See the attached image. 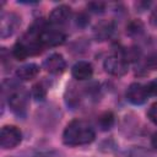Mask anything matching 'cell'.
Instances as JSON below:
<instances>
[{
	"label": "cell",
	"instance_id": "1",
	"mask_svg": "<svg viewBox=\"0 0 157 157\" xmlns=\"http://www.w3.org/2000/svg\"><path fill=\"white\" fill-rule=\"evenodd\" d=\"M96 137L93 128L82 119L70 121L63 132V142L66 146H82L91 144Z\"/></svg>",
	"mask_w": 157,
	"mask_h": 157
},
{
	"label": "cell",
	"instance_id": "2",
	"mask_svg": "<svg viewBox=\"0 0 157 157\" xmlns=\"http://www.w3.org/2000/svg\"><path fill=\"white\" fill-rule=\"evenodd\" d=\"M5 82L9 86L6 87L5 85H2V87L5 91L6 90L9 91L6 99H7V104H9L10 109L17 117H25L27 105H28V101H29L28 92L23 87L16 85L15 82H10V81H5Z\"/></svg>",
	"mask_w": 157,
	"mask_h": 157
},
{
	"label": "cell",
	"instance_id": "3",
	"mask_svg": "<svg viewBox=\"0 0 157 157\" xmlns=\"http://www.w3.org/2000/svg\"><path fill=\"white\" fill-rule=\"evenodd\" d=\"M103 67L109 75L120 77L129 71V63L123 58L121 54H113L105 58Z\"/></svg>",
	"mask_w": 157,
	"mask_h": 157
},
{
	"label": "cell",
	"instance_id": "4",
	"mask_svg": "<svg viewBox=\"0 0 157 157\" xmlns=\"http://www.w3.org/2000/svg\"><path fill=\"white\" fill-rule=\"evenodd\" d=\"M22 140L21 130L15 125H5L0 131V146L4 150L15 148Z\"/></svg>",
	"mask_w": 157,
	"mask_h": 157
},
{
	"label": "cell",
	"instance_id": "5",
	"mask_svg": "<svg viewBox=\"0 0 157 157\" xmlns=\"http://www.w3.org/2000/svg\"><path fill=\"white\" fill-rule=\"evenodd\" d=\"M66 36L64 32L55 29V28H49V27H43V29L39 33V40L43 44V47H56L60 45L65 42Z\"/></svg>",
	"mask_w": 157,
	"mask_h": 157
},
{
	"label": "cell",
	"instance_id": "6",
	"mask_svg": "<svg viewBox=\"0 0 157 157\" xmlns=\"http://www.w3.org/2000/svg\"><path fill=\"white\" fill-rule=\"evenodd\" d=\"M20 23H21V18L16 13L12 12L2 13L0 18V37L7 38L12 36Z\"/></svg>",
	"mask_w": 157,
	"mask_h": 157
},
{
	"label": "cell",
	"instance_id": "7",
	"mask_svg": "<svg viewBox=\"0 0 157 157\" xmlns=\"http://www.w3.org/2000/svg\"><path fill=\"white\" fill-rule=\"evenodd\" d=\"M148 96L145 90V85L140 82H132L126 90V99L134 105H141L147 101Z\"/></svg>",
	"mask_w": 157,
	"mask_h": 157
},
{
	"label": "cell",
	"instance_id": "8",
	"mask_svg": "<svg viewBox=\"0 0 157 157\" xmlns=\"http://www.w3.org/2000/svg\"><path fill=\"white\" fill-rule=\"evenodd\" d=\"M43 67L53 75H59L63 74L66 69V61L64 56L59 53H53L49 56H47L43 61Z\"/></svg>",
	"mask_w": 157,
	"mask_h": 157
},
{
	"label": "cell",
	"instance_id": "9",
	"mask_svg": "<svg viewBox=\"0 0 157 157\" xmlns=\"http://www.w3.org/2000/svg\"><path fill=\"white\" fill-rule=\"evenodd\" d=\"M71 75L77 81L90 80L93 75V66L88 61L80 60V61L75 63L74 66L71 67Z\"/></svg>",
	"mask_w": 157,
	"mask_h": 157
},
{
	"label": "cell",
	"instance_id": "10",
	"mask_svg": "<svg viewBox=\"0 0 157 157\" xmlns=\"http://www.w3.org/2000/svg\"><path fill=\"white\" fill-rule=\"evenodd\" d=\"M71 7L67 6V5H59L56 7H54L49 15V22L52 25H56V26H60V25H64L66 23L70 17H71Z\"/></svg>",
	"mask_w": 157,
	"mask_h": 157
},
{
	"label": "cell",
	"instance_id": "11",
	"mask_svg": "<svg viewBox=\"0 0 157 157\" xmlns=\"http://www.w3.org/2000/svg\"><path fill=\"white\" fill-rule=\"evenodd\" d=\"M114 32V23L112 21H101L93 28V36L96 40L103 42L112 37Z\"/></svg>",
	"mask_w": 157,
	"mask_h": 157
},
{
	"label": "cell",
	"instance_id": "12",
	"mask_svg": "<svg viewBox=\"0 0 157 157\" xmlns=\"http://www.w3.org/2000/svg\"><path fill=\"white\" fill-rule=\"evenodd\" d=\"M39 74V66L34 63H28L25 65H21L20 67H17L16 70V76L18 80L22 81H28L34 78L37 75Z\"/></svg>",
	"mask_w": 157,
	"mask_h": 157
},
{
	"label": "cell",
	"instance_id": "13",
	"mask_svg": "<svg viewBox=\"0 0 157 157\" xmlns=\"http://www.w3.org/2000/svg\"><path fill=\"white\" fill-rule=\"evenodd\" d=\"M145 26L140 20H132L126 26V34L130 37H139L144 33Z\"/></svg>",
	"mask_w": 157,
	"mask_h": 157
},
{
	"label": "cell",
	"instance_id": "14",
	"mask_svg": "<svg viewBox=\"0 0 157 157\" xmlns=\"http://www.w3.org/2000/svg\"><path fill=\"white\" fill-rule=\"evenodd\" d=\"M115 121V117L112 112H104L98 118V125L102 130H109Z\"/></svg>",
	"mask_w": 157,
	"mask_h": 157
},
{
	"label": "cell",
	"instance_id": "15",
	"mask_svg": "<svg viewBox=\"0 0 157 157\" xmlns=\"http://www.w3.org/2000/svg\"><path fill=\"white\" fill-rule=\"evenodd\" d=\"M31 96L37 102L44 101L45 97H47V86L43 82H38V83L33 85L32 86V90H31Z\"/></svg>",
	"mask_w": 157,
	"mask_h": 157
},
{
	"label": "cell",
	"instance_id": "16",
	"mask_svg": "<svg viewBox=\"0 0 157 157\" xmlns=\"http://www.w3.org/2000/svg\"><path fill=\"white\" fill-rule=\"evenodd\" d=\"M28 55H29V52H28L27 47L23 44V42L20 40L12 47V56L16 60H25V59H27Z\"/></svg>",
	"mask_w": 157,
	"mask_h": 157
},
{
	"label": "cell",
	"instance_id": "17",
	"mask_svg": "<svg viewBox=\"0 0 157 157\" xmlns=\"http://www.w3.org/2000/svg\"><path fill=\"white\" fill-rule=\"evenodd\" d=\"M121 55L128 63H134L137 61L139 58L141 56V50L139 47H129L121 53Z\"/></svg>",
	"mask_w": 157,
	"mask_h": 157
},
{
	"label": "cell",
	"instance_id": "18",
	"mask_svg": "<svg viewBox=\"0 0 157 157\" xmlns=\"http://www.w3.org/2000/svg\"><path fill=\"white\" fill-rule=\"evenodd\" d=\"M128 156L129 157H157L153 152H151L146 148H142V147H135V148L130 150L128 152Z\"/></svg>",
	"mask_w": 157,
	"mask_h": 157
},
{
	"label": "cell",
	"instance_id": "19",
	"mask_svg": "<svg viewBox=\"0 0 157 157\" xmlns=\"http://www.w3.org/2000/svg\"><path fill=\"white\" fill-rule=\"evenodd\" d=\"M87 9H88V11H91L93 13H102L105 10V2H102V1H91V2H88Z\"/></svg>",
	"mask_w": 157,
	"mask_h": 157
},
{
	"label": "cell",
	"instance_id": "20",
	"mask_svg": "<svg viewBox=\"0 0 157 157\" xmlns=\"http://www.w3.org/2000/svg\"><path fill=\"white\" fill-rule=\"evenodd\" d=\"M145 66L150 70H157V53H151L146 56Z\"/></svg>",
	"mask_w": 157,
	"mask_h": 157
},
{
	"label": "cell",
	"instance_id": "21",
	"mask_svg": "<svg viewBox=\"0 0 157 157\" xmlns=\"http://www.w3.org/2000/svg\"><path fill=\"white\" fill-rule=\"evenodd\" d=\"M145 90L147 92L148 97H156L157 96V78L150 81L147 85H145Z\"/></svg>",
	"mask_w": 157,
	"mask_h": 157
},
{
	"label": "cell",
	"instance_id": "22",
	"mask_svg": "<svg viewBox=\"0 0 157 157\" xmlns=\"http://www.w3.org/2000/svg\"><path fill=\"white\" fill-rule=\"evenodd\" d=\"M147 118L155 124L157 125V102H155L153 104L150 105L148 110H147Z\"/></svg>",
	"mask_w": 157,
	"mask_h": 157
},
{
	"label": "cell",
	"instance_id": "23",
	"mask_svg": "<svg viewBox=\"0 0 157 157\" xmlns=\"http://www.w3.org/2000/svg\"><path fill=\"white\" fill-rule=\"evenodd\" d=\"M150 23L153 27H157V6L151 11L150 13Z\"/></svg>",
	"mask_w": 157,
	"mask_h": 157
},
{
	"label": "cell",
	"instance_id": "24",
	"mask_svg": "<svg viewBox=\"0 0 157 157\" xmlns=\"http://www.w3.org/2000/svg\"><path fill=\"white\" fill-rule=\"evenodd\" d=\"M76 22H77L78 26H85L88 22V17L85 13H80V15H77V21Z\"/></svg>",
	"mask_w": 157,
	"mask_h": 157
},
{
	"label": "cell",
	"instance_id": "25",
	"mask_svg": "<svg viewBox=\"0 0 157 157\" xmlns=\"http://www.w3.org/2000/svg\"><path fill=\"white\" fill-rule=\"evenodd\" d=\"M150 5H151V2H146V1H137V2L135 4V6L137 7V10H140V11L146 10Z\"/></svg>",
	"mask_w": 157,
	"mask_h": 157
},
{
	"label": "cell",
	"instance_id": "26",
	"mask_svg": "<svg viewBox=\"0 0 157 157\" xmlns=\"http://www.w3.org/2000/svg\"><path fill=\"white\" fill-rule=\"evenodd\" d=\"M151 145H152V147H155L157 150V131L151 136Z\"/></svg>",
	"mask_w": 157,
	"mask_h": 157
}]
</instances>
